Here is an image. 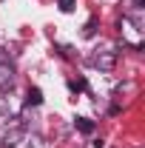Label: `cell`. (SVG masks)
<instances>
[{"label": "cell", "mask_w": 145, "mask_h": 148, "mask_svg": "<svg viewBox=\"0 0 145 148\" xmlns=\"http://www.w3.org/2000/svg\"><path fill=\"white\" fill-rule=\"evenodd\" d=\"M91 66L100 71H114L117 66V51H94L91 54Z\"/></svg>", "instance_id": "1"}, {"label": "cell", "mask_w": 145, "mask_h": 148, "mask_svg": "<svg viewBox=\"0 0 145 148\" xmlns=\"http://www.w3.org/2000/svg\"><path fill=\"white\" fill-rule=\"evenodd\" d=\"M14 66L9 60H0V94H9L14 88Z\"/></svg>", "instance_id": "2"}, {"label": "cell", "mask_w": 145, "mask_h": 148, "mask_svg": "<svg viewBox=\"0 0 145 148\" xmlns=\"http://www.w3.org/2000/svg\"><path fill=\"white\" fill-rule=\"evenodd\" d=\"M23 137H26V128H23L20 123H14L12 128L3 131V137H0V148H14L17 143H23Z\"/></svg>", "instance_id": "3"}, {"label": "cell", "mask_w": 145, "mask_h": 148, "mask_svg": "<svg viewBox=\"0 0 145 148\" xmlns=\"http://www.w3.org/2000/svg\"><path fill=\"white\" fill-rule=\"evenodd\" d=\"M26 106H43V91H40L37 86H31V88L26 91Z\"/></svg>", "instance_id": "4"}, {"label": "cell", "mask_w": 145, "mask_h": 148, "mask_svg": "<svg viewBox=\"0 0 145 148\" xmlns=\"http://www.w3.org/2000/svg\"><path fill=\"white\" fill-rule=\"evenodd\" d=\"M74 128L80 131V134H94V123H91L88 117H77L74 120Z\"/></svg>", "instance_id": "5"}, {"label": "cell", "mask_w": 145, "mask_h": 148, "mask_svg": "<svg viewBox=\"0 0 145 148\" xmlns=\"http://www.w3.org/2000/svg\"><path fill=\"white\" fill-rule=\"evenodd\" d=\"M68 88L77 94V91H85V88H88V83H85V77H77V80H71V83H68Z\"/></svg>", "instance_id": "6"}, {"label": "cell", "mask_w": 145, "mask_h": 148, "mask_svg": "<svg viewBox=\"0 0 145 148\" xmlns=\"http://www.w3.org/2000/svg\"><path fill=\"white\" fill-rule=\"evenodd\" d=\"M29 148H46L43 137H40V134H31V137H29Z\"/></svg>", "instance_id": "7"}, {"label": "cell", "mask_w": 145, "mask_h": 148, "mask_svg": "<svg viewBox=\"0 0 145 148\" xmlns=\"http://www.w3.org/2000/svg\"><path fill=\"white\" fill-rule=\"evenodd\" d=\"M60 12H63V14H71L74 12V0H60Z\"/></svg>", "instance_id": "8"}, {"label": "cell", "mask_w": 145, "mask_h": 148, "mask_svg": "<svg viewBox=\"0 0 145 148\" xmlns=\"http://www.w3.org/2000/svg\"><path fill=\"white\" fill-rule=\"evenodd\" d=\"M94 29H97V20L91 17L88 23H85V29H83V34H85V37H91V34H94Z\"/></svg>", "instance_id": "9"}, {"label": "cell", "mask_w": 145, "mask_h": 148, "mask_svg": "<svg viewBox=\"0 0 145 148\" xmlns=\"http://www.w3.org/2000/svg\"><path fill=\"white\" fill-rule=\"evenodd\" d=\"M131 6L134 9H145V0H131Z\"/></svg>", "instance_id": "10"}]
</instances>
